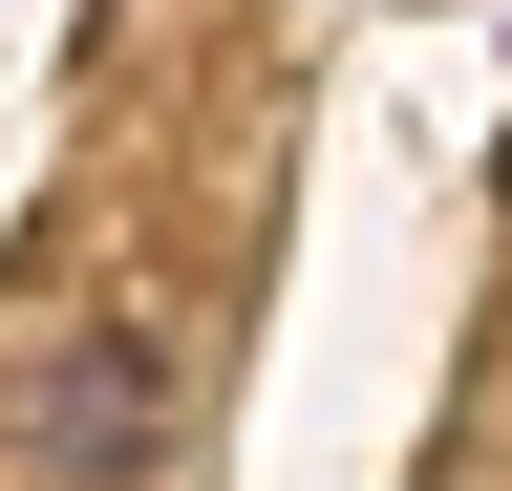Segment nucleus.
I'll return each mask as SVG.
<instances>
[{"label": "nucleus", "instance_id": "1", "mask_svg": "<svg viewBox=\"0 0 512 491\" xmlns=\"http://www.w3.org/2000/svg\"><path fill=\"white\" fill-rule=\"evenodd\" d=\"M171 427H192V363H171L150 321H107V342L43 363V470H150Z\"/></svg>", "mask_w": 512, "mask_h": 491}]
</instances>
